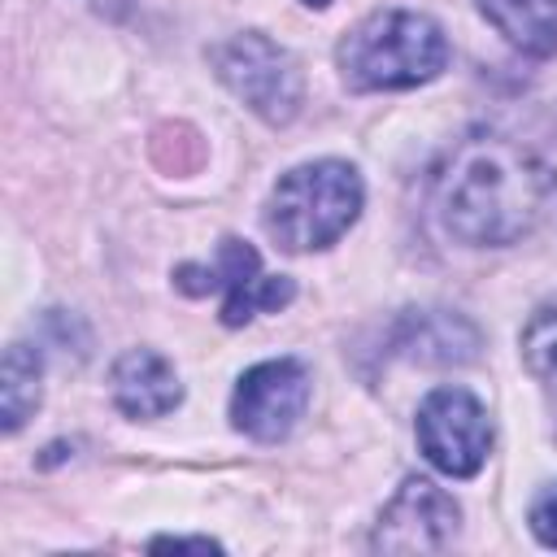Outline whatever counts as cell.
Returning a JSON list of instances; mask_svg holds the SVG:
<instances>
[{
	"label": "cell",
	"instance_id": "obj_13",
	"mask_svg": "<svg viewBox=\"0 0 557 557\" xmlns=\"http://www.w3.org/2000/svg\"><path fill=\"white\" fill-rule=\"evenodd\" d=\"M522 361L540 383L557 387V296H548L522 326Z\"/></svg>",
	"mask_w": 557,
	"mask_h": 557
},
{
	"label": "cell",
	"instance_id": "obj_6",
	"mask_svg": "<svg viewBox=\"0 0 557 557\" xmlns=\"http://www.w3.org/2000/svg\"><path fill=\"white\" fill-rule=\"evenodd\" d=\"M305 405H309V370L296 357H274L239 374L231 392V426L261 444H274L292 435Z\"/></svg>",
	"mask_w": 557,
	"mask_h": 557
},
{
	"label": "cell",
	"instance_id": "obj_14",
	"mask_svg": "<svg viewBox=\"0 0 557 557\" xmlns=\"http://www.w3.org/2000/svg\"><path fill=\"white\" fill-rule=\"evenodd\" d=\"M531 531L544 548H557V483H548L535 500H531Z\"/></svg>",
	"mask_w": 557,
	"mask_h": 557
},
{
	"label": "cell",
	"instance_id": "obj_2",
	"mask_svg": "<svg viewBox=\"0 0 557 557\" xmlns=\"http://www.w3.org/2000/svg\"><path fill=\"white\" fill-rule=\"evenodd\" d=\"M335 61L352 91H405L448 65V39L426 13L379 9L339 39Z\"/></svg>",
	"mask_w": 557,
	"mask_h": 557
},
{
	"label": "cell",
	"instance_id": "obj_4",
	"mask_svg": "<svg viewBox=\"0 0 557 557\" xmlns=\"http://www.w3.org/2000/svg\"><path fill=\"white\" fill-rule=\"evenodd\" d=\"M218 78L270 126H283L296 117L305 83H300V65L287 48H278L270 35L261 30H244L231 35L226 44H218L209 52Z\"/></svg>",
	"mask_w": 557,
	"mask_h": 557
},
{
	"label": "cell",
	"instance_id": "obj_7",
	"mask_svg": "<svg viewBox=\"0 0 557 557\" xmlns=\"http://www.w3.org/2000/svg\"><path fill=\"white\" fill-rule=\"evenodd\" d=\"M457 500L431 479H405L396 496L383 505L370 548L379 553H440L457 535Z\"/></svg>",
	"mask_w": 557,
	"mask_h": 557
},
{
	"label": "cell",
	"instance_id": "obj_5",
	"mask_svg": "<svg viewBox=\"0 0 557 557\" xmlns=\"http://www.w3.org/2000/svg\"><path fill=\"white\" fill-rule=\"evenodd\" d=\"M418 448L435 470L470 479L487 461L492 422L466 387H435L418 405Z\"/></svg>",
	"mask_w": 557,
	"mask_h": 557
},
{
	"label": "cell",
	"instance_id": "obj_8",
	"mask_svg": "<svg viewBox=\"0 0 557 557\" xmlns=\"http://www.w3.org/2000/svg\"><path fill=\"white\" fill-rule=\"evenodd\" d=\"M213 274H218V287L226 292V300H222V322L226 326H244L252 313L283 309L296 296V283L287 274H261V257L244 239H222L218 244Z\"/></svg>",
	"mask_w": 557,
	"mask_h": 557
},
{
	"label": "cell",
	"instance_id": "obj_9",
	"mask_svg": "<svg viewBox=\"0 0 557 557\" xmlns=\"http://www.w3.org/2000/svg\"><path fill=\"white\" fill-rule=\"evenodd\" d=\"M183 383L174 366L152 348H126L113 361V405L126 418H161L178 409Z\"/></svg>",
	"mask_w": 557,
	"mask_h": 557
},
{
	"label": "cell",
	"instance_id": "obj_15",
	"mask_svg": "<svg viewBox=\"0 0 557 557\" xmlns=\"http://www.w3.org/2000/svg\"><path fill=\"white\" fill-rule=\"evenodd\" d=\"M152 548H157V553H161V548H174V553H187V548H191V553H218L222 544H213V540H205V535H200V540H187V535H161V540H152Z\"/></svg>",
	"mask_w": 557,
	"mask_h": 557
},
{
	"label": "cell",
	"instance_id": "obj_16",
	"mask_svg": "<svg viewBox=\"0 0 557 557\" xmlns=\"http://www.w3.org/2000/svg\"><path fill=\"white\" fill-rule=\"evenodd\" d=\"M305 4H309V9H326L331 0H305Z\"/></svg>",
	"mask_w": 557,
	"mask_h": 557
},
{
	"label": "cell",
	"instance_id": "obj_12",
	"mask_svg": "<svg viewBox=\"0 0 557 557\" xmlns=\"http://www.w3.org/2000/svg\"><path fill=\"white\" fill-rule=\"evenodd\" d=\"M39 352L30 344H9L0 366V422L4 431H17L35 405H39Z\"/></svg>",
	"mask_w": 557,
	"mask_h": 557
},
{
	"label": "cell",
	"instance_id": "obj_1",
	"mask_svg": "<svg viewBox=\"0 0 557 557\" xmlns=\"http://www.w3.org/2000/svg\"><path fill=\"white\" fill-rule=\"evenodd\" d=\"M553 196V170L522 144L500 135L466 139L435 178L440 226L470 248H505L522 239Z\"/></svg>",
	"mask_w": 557,
	"mask_h": 557
},
{
	"label": "cell",
	"instance_id": "obj_11",
	"mask_svg": "<svg viewBox=\"0 0 557 557\" xmlns=\"http://www.w3.org/2000/svg\"><path fill=\"white\" fill-rule=\"evenodd\" d=\"M479 13L527 57L557 52V0H479Z\"/></svg>",
	"mask_w": 557,
	"mask_h": 557
},
{
	"label": "cell",
	"instance_id": "obj_3",
	"mask_svg": "<svg viewBox=\"0 0 557 557\" xmlns=\"http://www.w3.org/2000/svg\"><path fill=\"white\" fill-rule=\"evenodd\" d=\"M366 187L348 161H305L287 170L265 200V231L287 252L335 244L361 213Z\"/></svg>",
	"mask_w": 557,
	"mask_h": 557
},
{
	"label": "cell",
	"instance_id": "obj_10",
	"mask_svg": "<svg viewBox=\"0 0 557 557\" xmlns=\"http://www.w3.org/2000/svg\"><path fill=\"white\" fill-rule=\"evenodd\" d=\"M396 352L422 366H453V361H470L479 352V331L444 309H426V313H405L396 326Z\"/></svg>",
	"mask_w": 557,
	"mask_h": 557
}]
</instances>
